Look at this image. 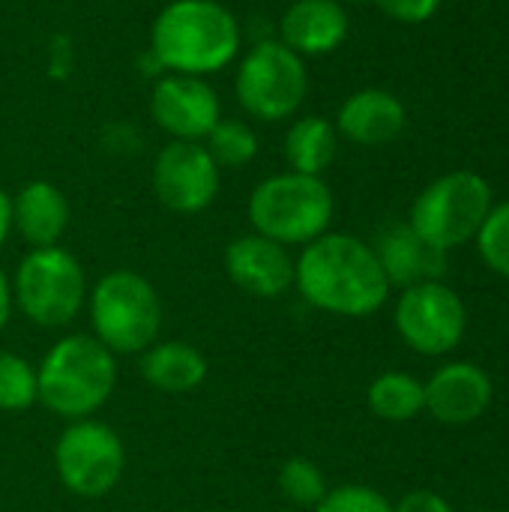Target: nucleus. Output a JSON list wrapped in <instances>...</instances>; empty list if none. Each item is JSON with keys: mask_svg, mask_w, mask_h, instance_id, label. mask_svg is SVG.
Wrapping results in <instances>:
<instances>
[{"mask_svg": "<svg viewBox=\"0 0 509 512\" xmlns=\"http://www.w3.org/2000/svg\"><path fill=\"white\" fill-rule=\"evenodd\" d=\"M15 315V300H12V276L0 267V333L9 327Z\"/></svg>", "mask_w": 509, "mask_h": 512, "instance_id": "29", "label": "nucleus"}, {"mask_svg": "<svg viewBox=\"0 0 509 512\" xmlns=\"http://www.w3.org/2000/svg\"><path fill=\"white\" fill-rule=\"evenodd\" d=\"M210 153V159L222 168H246L258 156V135L246 120L237 117H222L210 135L201 141Z\"/></svg>", "mask_w": 509, "mask_h": 512, "instance_id": "22", "label": "nucleus"}, {"mask_svg": "<svg viewBox=\"0 0 509 512\" xmlns=\"http://www.w3.org/2000/svg\"><path fill=\"white\" fill-rule=\"evenodd\" d=\"M90 336L114 357H138L162 336V297L138 270H108L87 291Z\"/></svg>", "mask_w": 509, "mask_h": 512, "instance_id": "4", "label": "nucleus"}, {"mask_svg": "<svg viewBox=\"0 0 509 512\" xmlns=\"http://www.w3.org/2000/svg\"><path fill=\"white\" fill-rule=\"evenodd\" d=\"M351 21L348 9L339 0H294L285 6L276 24V39L294 54L327 57L339 51L348 39Z\"/></svg>", "mask_w": 509, "mask_h": 512, "instance_id": "14", "label": "nucleus"}, {"mask_svg": "<svg viewBox=\"0 0 509 512\" xmlns=\"http://www.w3.org/2000/svg\"><path fill=\"white\" fill-rule=\"evenodd\" d=\"M156 201L177 216H198L213 207L222 189V171L201 141H168L150 171Z\"/></svg>", "mask_w": 509, "mask_h": 512, "instance_id": "11", "label": "nucleus"}, {"mask_svg": "<svg viewBox=\"0 0 509 512\" xmlns=\"http://www.w3.org/2000/svg\"><path fill=\"white\" fill-rule=\"evenodd\" d=\"M336 153H339V132L333 120L318 117V114L297 117L288 126L285 141H282V156L288 162V171H297V174L324 177Z\"/></svg>", "mask_w": 509, "mask_h": 512, "instance_id": "20", "label": "nucleus"}, {"mask_svg": "<svg viewBox=\"0 0 509 512\" xmlns=\"http://www.w3.org/2000/svg\"><path fill=\"white\" fill-rule=\"evenodd\" d=\"M12 195L6 189H0V249L6 246V240L12 237Z\"/></svg>", "mask_w": 509, "mask_h": 512, "instance_id": "30", "label": "nucleus"}, {"mask_svg": "<svg viewBox=\"0 0 509 512\" xmlns=\"http://www.w3.org/2000/svg\"><path fill=\"white\" fill-rule=\"evenodd\" d=\"M138 372L156 393L186 396L195 393L207 375V357L186 339H159L144 354H138Z\"/></svg>", "mask_w": 509, "mask_h": 512, "instance_id": "19", "label": "nucleus"}, {"mask_svg": "<svg viewBox=\"0 0 509 512\" xmlns=\"http://www.w3.org/2000/svg\"><path fill=\"white\" fill-rule=\"evenodd\" d=\"M408 123L405 102L384 87L354 90L336 111V132L360 147L393 144Z\"/></svg>", "mask_w": 509, "mask_h": 512, "instance_id": "17", "label": "nucleus"}, {"mask_svg": "<svg viewBox=\"0 0 509 512\" xmlns=\"http://www.w3.org/2000/svg\"><path fill=\"white\" fill-rule=\"evenodd\" d=\"M276 486H279V492H282L285 501H291L297 507H309V510L330 489L324 471L309 456H291V459H285L282 468H279V474H276Z\"/></svg>", "mask_w": 509, "mask_h": 512, "instance_id": "24", "label": "nucleus"}, {"mask_svg": "<svg viewBox=\"0 0 509 512\" xmlns=\"http://www.w3.org/2000/svg\"><path fill=\"white\" fill-rule=\"evenodd\" d=\"M339 3H369V0H339Z\"/></svg>", "mask_w": 509, "mask_h": 512, "instance_id": "31", "label": "nucleus"}, {"mask_svg": "<svg viewBox=\"0 0 509 512\" xmlns=\"http://www.w3.org/2000/svg\"><path fill=\"white\" fill-rule=\"evenodd\" d=\"M309 93V69L279 39H258L237 57L234 96L243 114L261 123L291 120Z\"/></svg>", "mask_w": 509, "mask_h": 512, "instance_id": "7", "label": "nucleus"}, {"mask_svg": "<svg viewBox=\"0 0 509 512\" xmlns=\"http://www.w3.org/2000/svg\"><path fill=\"white\" fill-rule=\"evenodd\" d=\"M375 255L390 288H414L426 282H441L447 273V252L423 240L408 222L387 225L375 240Z\"/></svg>", "mask_w": 509, "mask_h": 512, "instance_id": "15", "label": "nucleus"}, {"mask_svg": "<svg viewBox=\"0 0 509 512\" xmlns=\"http://www.w3.org/2000/svg\"><path fill=\"white\" fill-rule=\"evenodd\" d=\"M477 246L489 270L509 279V201H501L489 210L483 228L477 231Z\"/></svg>", "mask_w": 509, "mask_h": 512, "instance_id": "25", "label": "nucleus"}, {"mask_svg": "<svg viewBox=\"0 0 509 512\" xmlns=\"http://www.w3.org/2000/svg\"><path fill=\"white\" fill-rule=\"evenodd\" d=\"M87 273L63 246L27 249L12 273L15 312L39 330H66L87 306Z\"/></svg>", "mask_w": 509, "mask_h": 512, "instance_id": "6", "label": "nucleus"}, {"mask_svg": "<svg viewBox=\"0 0 509 512\" xmlns=\"http://www.w3.org/2000/svg\"><path fill=\"white\" fill-rule=\"evenodd\" d=\"M492 201V186L474 171H450L432 180L411 204L408 225L438 249L450 252L477 237Z\"/></svg>", "mask_w": 509, "mask_h": 512, "instance_id": "8", "label": "nucleus"}, {"mask_svg": "<svg viewBox=\"0 0 509 512\" xmlns=\"http://www.w3.org/2000/svg\"><path fill=\"white\" fill-rule=\"evenodd\" d=\"M369 411L384 423H408L426 411V384L408 372H384L366 390Z\"/></svg>", "mask_w": 509, "mask_h": 512, "instance_id": "21", "label": "nucleus"}, {"mask_svg": "<svg viewBox=\"0 0 509 512\" xmlns=\"http://www.w3.org/2000/svg\"><path fill=\"white\" fill-rule=\"evenodd\" d=\"M492 378L477 363H447L426 381V411L447 426H465L492 405Z\"/></svg>", "mask_w": 509, "mask_h": 512, "instance_id": "16", "label": "nucleus"}, {"mask_svg": "<svg viewBox=\"0 0 509 512\" xmlns=\"http://www.w3.org/2000/svg\"><path fill=\"white\" fill-rule=\"evenodd\" d=\"M480 512H504V510H480Z\"/></svg>", "mask_w": 509, "mask_h": 512, "instance_id": "32", "label": "nucleus"}, {"mask_svg": "<svg viewBox=\"0 0 509 512\" xmlns=\"http://www.w3.org/2000/svg\"><path fill=\"white\" fill-rule=\"evenodd\" d=\"M54 474L60 486L84 501L111 495L126 474V447L114 426L90 417L66 423L54 441Z\"/></svg>", "mask_w": 509, "mask_h": 512, "instance_id": "9", "label": "nucleus"}, {"mask_svg": "<svg viewBox=\"0 0 509 512\" xmlns=\"http://www.w3.org/2000/svg\"><path fill=\"white\" fill-rule=\"evenodd\" d=\"M393 512H453V507L438 492L417 489V492H408L399 504H393Z\"/></svg>", "mask_w": 509, "mask_h": 512, "instance_id": "28", "label": "nucleus"}, {"mask_svg": "<svg viewBox=\"0 0 509 512\" xmlns=\"http://www.w3.org/2000/svg\"><path fill=\"white\" fill-rule=\"evenodd\" d=\"M246 213L255 234L270 237L288 249H303L330 231L336 198L324 177L279 171L252 189Z\"/></svg>", "mask_w": 509, "mask_h": 512, "instance_id": "5", "label": "nucleus"}, {"mask_svg": "<svg viewBox=\"0 0 509 512\" xmlns=\"http://www.w3.org/2000/svg\"><path fill=\"white\" fill-rule=\"evenodd\" d=\"M231 285L255 300H279L294 288V255L288 246L255 231L234 237L222 255Z\"/></svg>", "mask_w": 509, "mask_h": 512, "instance_id": "13", "label": "nucleus"}, {"mask_svg": "<svg viewBox=\"0 0 509 512\" xmlns=\"http://www.w3.org/2000/svg\"><path fill=\"white\" fill-rule=\"evenodd\" d=\"M399 24H423L438 15L444 0H369Z\"/></svg>", "mask_w": 509, "mask_h": 512, "instance_id": "27", "label": "nucleus"}, {"mask_svg": "<svg viewBox=\"0 0 509 512\" xmlns=\"http://www.w3.org/2000/svg\"><path fill=\"white\" fill-rule=\"evenodd\" d=\"M153 123L171 141H204L222 120V99L207 78L165 72L147 99Z\"/></svg>", "mask_w": 509, "mask_h": 512, "instance_id": "12", "label": "nucleus"}, {"mask_svg": "<svg viewBox=\"0 0 509 512\" xmlns=\"http://www.w3.org/2000/svg\"><path fill=\"white\" fill-rule=\"evenodd\" d=\"M33 405H39L36 366L21 354L0 348V411L24 414Z\"/></svg>", "mask_w": 509, "mask_h": 512, "instance_id": "23", "label": "nucleus"}, {"mask_svg": "<svg viewBox=\"0 0 509 512\" xmlns=\"http://www.w3.org/2000/svg\"><path fill=\"white\" fill-rule=\"evenodd\" d=\"M39 405L63 423L96 417L117 390V357L90 333L60 336L36 363Z\"/></svg>", "mask_w": 509, "mask_h": 512, "instance_id": "3", "label": "nucleus"}, {"mask_svg": "<svg viewBox=\"0 0 509 512\" xmlns=\"http://www.w3.org/2000/svg\"><path fill=\"white\" fill-rule=\"evenodd\" d=\"M294 288L303 303L339 318H369L390 297V282L372 243L342 231H327L300 249Z\"/></svg>", "mask_w": 509, "mask_h": 512, "instance_id": "1", "label": "nucleus"}, {"mask_svg": "<svg viewBox=\"0 0 509 512\" xmlns=\"http://www.w3.org/2000/svg\"><path fill=\"white\" fill-rule=\"evenodd\" d=\"M393 321L411 351L423 357H441L462 342L468 309L462 297L444 282H426L402 291Z\"/></svg>", "mask_w": 509, "mask_h": 512, "instance_id": "10", "label": "nucleus"}, {"mask_svg": "<svg viewBox=\"0 0 509 512\" xmlns=\"http://www.w3.org/2000/svg\"><path fill=\"white\" fill-rule=\"evenodd\" d=\"M312 512H393L387 495L363 483H345L327 489V495L312 507Z\"/></svg>", "mask_w": 509, "mask_h": 512, "instance_id": "26", "label": "nucleus"}, {"mask_svg": "<svg viewBox=\"0 0 509 512\" xmlns=\"http://www.w3.org/2000/svg\"><path fill=\"white\" fill-rule=\"evenodd\" d=\"M243 27L219 0H171L153 18L150 54L174 75L210 78L237 63Z\"/></svg>", "mask_w": 509, "mask_h": 512, "instance_id": "2", "label": "nucleus"}, {"mask_svg": "<svg viewBox=\"0 0 509 512\" xmlns=\"http://www.w3.org/2000/svg\"><path fill=\"white\" fill-rule=\"evenodd\" d=\"M72 219L69 198L51 180H27L12 195V231L30 246H60Z\"/></svg>", "mask_w": 509, "mask_h": 512, "instance_id": "18", "label": "nucleus"}]
</instances>
